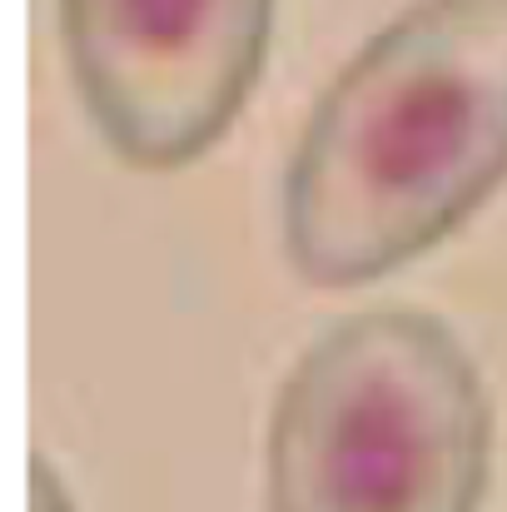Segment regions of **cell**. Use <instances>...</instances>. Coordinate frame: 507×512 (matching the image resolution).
<instances>
[{"instance_id": "6da1fadb", "label": "cell", "mask_w": 507, "mask_h": 512, "mask_svg": "<svg viewBox=\"0 0 507 512\" xmlns=\"http://www.w3.org/2000/svg\"><path fill=\"white\" fill-rule=\"evenodd\" d=\"M507 179V0H413L353 50L284 170L299 279L353 289L438 249Z\"/></svg>"}, {"instance_id": "7a4b0ae2", "label": "cell", "mask_w": 507, "mask_h": 512, "mask_svg": "<svg viewBox=\"0 0 507 512\" xmlns=\"http://www.w3.org/2000/svg\"><path fill=\"white\" fill-rule=\"evenodd\" d=\"M493 403L428 309L343 314L279 383L264 512H483Z\"/></svg>"}, {"instance_id": "3957f363", "label": "cell", "mask_w": 507, "mask_h": 512, "mask_svg": "<svg viewBox=\"0 0 507 512\" xmlns=\"http://www.w3.org/2000/svg\"><path fill=\"white\" fill-rule=\"evenodd\" d=\"M279 0H55L95 135L135 170L204 160L254 95Z\"/></svg>"}, {"instance_id": "277c9868", "label": "cell", "mask_w": 507, "mask_h": 512, "mask_svg": "<svg viewBox=\"0 0 507 512\" xmlns=\"http://www.w3.org/2000/svg\"><path fill=\"white\" fill-rule=\"evenodd\" d=\"M30 512H75L65 483L55 478V468H50L45 458L30 463Z\"/></svg>"}]
</instances>
